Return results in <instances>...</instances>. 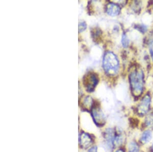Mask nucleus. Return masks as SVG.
<instances>
[{"label":"nucleus","mask_w":153,"mask_h":152,"mask_svg":"<svg viewBox=\"0 0 153 152\" xmlns=\"http://www.w3.org/2000/svg\"><path fill=\"white\" fill-rule=\"evenodd\" d=\"M146 123L148 126H153V115H150L147 117Z\"/></svg>","instance_id":"ddd939ff"},{"label":"nucleus","mask_w":153,"mask_h":152,"mask_svg":"<svg viewBox=\"0 0 153 152\" xmlns=\"http://www.w3.org/2000/svg\"><path fill=\"white\" fill-rule=\"evenodd\" d=\"M89 152H97V148H96V147H94V148H92L91 149H90V150L89 151Z\"/></svg>","instance_id":"2eb2a0df"},{"label":"nucleus","mask_w":153,"mask_h":152,"mask_svg":"<svg viewBox=\"0 0 153 152\" xmlns=\"http://www.w3.org/2000/svg\"><path fill=\"white\" fill-rule=\"evenodd\" d=\"M150 52L151 54L152 58L153 60V42L152 43V44L150 45Z\"/></svg>","instance_id":"4468645a"},{"label":"nucleus","mask_w":153,"mask_h":152,"mask_svg":"<svg viewBox=\"0 0 153 152\" xmlns=\"http://www.w3.org/2000/svg\"><path fill=\"white\" fill-rule=\"evenodd\" d=\"M152 152H153V145H152Z\"/></svg>","instance_id":"f3484780"},{"label":"nucleus","mask_w":153,"mask_h":152,"mask_svg":"<svg viewBox=\"0 0 153 152\" xmlns=\"http://www.w3.org/2000/svg\"><path fill=\"white\" fill-rule=\"evenodd\" d=\"M87 28V25L85 22H82L79 24V32H81L85 30Z\"/></svg>","instance_id":"f8f14e48"},{"label":"nucleus","mask_w":153,"mask_h":152,"mask_svg":"<svg viewBox=\"0 0 153 152\" xmlns=\"http://www.w3.org/2000/svg\"><path fill=\"white\" fill-rule=\"evenodd\" d=\"M80 145L83 148H87L91 144L92 140L91 137L85 133H82L79 138Z\"/></svg>","instance_id":"0eeeda50"},{"label":"nucleus","mask_w":153,"mask_h":152,"mask_svg":"<svg viewBox=\"0 0 153 152\" xmlns=\"http://www.w3.org/2000/svg\"><path fill=\"white\" fill-rule=\"evenodd\" d=\"M129 152H139V148L135 142H132L130 144Z\"/></svg>","instance_id":"9d476101"},{"label":"nucleus","mask_w":153,"mask_h":152,"mask_svg":"<svg viewBox=\"0 0 153 152\" xmlns=\"http://www.w3.org/2000/svg\"><path fill=\"white\" fill-rule=\"evenodd\" d=\"M120 7L116 4L109 3L106 6V12L111 16H116L120 12Z\"/></svg>","instance_id":"423d86ee"},{"label":"nucleus","mask_w":153,"mask_h":152,"mask_svg":"<svg viewBox=\"0 0 153 152\" xmlns=\"http://www.w3.org/2000/svg\"><path fill=\"white\" fill-rule=\"evenodd\" d=\"M99 82L97 75L94 73L86 74L83 77V84L86 89L88 92L94 91Z\"/></svg>","instance_id":"7ed1b4c3"},{"label":"nucleus","mask_w":153,"mask_h":152,"mask_svg":"<svg viewBox=\"0 0 153 152\" xmlns=\"http://www.w3.org/2000/svg\"><path fill=\"white\" fill-rule=\"evenodd\" d=\"M151 104V97L149 95H146L141 100L137 107V112L140 115H143L149 111Z\"/></svg>","instance_id":"20e7f679"},{"label":"nucleus","mask_w":153,"mask_h":152,"mask_svg":"<svg viewBox=\"0 0 153 152\" xmlns=\"http://www.w3.org/2000/svg\"><path fill=\"white\" fill-rule=\"evenodd\" d=\"M122 43L124 47H126L129 45V40L126 34H124L122 37Z\"/></svg>","instance_id":"9b49d317"},{"label":"nucleus","mask_w":153,"mask_h":152,"mask_svg":"<svg viewBox=\"0 0 153 152\" xmlns=\"http://www.w3.org/2000/svg\"><path fill=\"white\" fill-rule=\"evenodd\" d=\"M116 152H124L122 150H119L117 151Z\"/></svg>","instance_id":"dca6fc26"},{"label":"nucleus","mask_w":153,"mask_h":152,"mask_svg":"<svg viewBox=\"0 0 153 152\" xmlns=\"http://www.w3.org/2000/svg\"><path fill=\"white\" fill-rule=\"evenodd\" d=\"M152 137V134L150 131H146L143 133V135L141 137V142L143 144L148 143L151 140Z\"/></svg>","instance_id":"1a4fd4ad"},{"label":"nucleus","mask_w":153,"mask_h":152,"mask_svg":"<svg viewBox=\"0 0 153 152\" xmlns=\"http://www.w3.org/2000/svg\"><path fill=\"white\" fill-rule=\"evenodd\" d=\"M129 81L134 96L140 95L144 86V75L143 71L140 69H136L132 72L129 76Z\"/></svg>","instance_id":"f257e3e1"},{"label":"nucleus","mask_w":153,"mask_h":152,"mask_svg":"<svg viewBox=\"0 0 153 152\" xmlns=\"http://www.w3.org/2000/svg\"><path fill=\"white\" fill-rule=\"evenodd\" d=\"M105 139L107 143L110 148H113L115 145L116 137L111 129H108L105 134Z\"/></svg>","instance_id":"6e6552de"},{"label":"nucleus","mask_w":153,"mask_h":152,"mask_svg":"<svg viewBox=\"0 0 153 152\" xmlns=\"http://www.w3.org/2000/svg\"><path fill=\"white\" fill-rule=\"evenodd\" d=\"M92 115L94 121L97 124H99L100 126L104 124V116L99 109H93L92 110Z\"/></svg>","instance_id":"39448f33"},{"label":"nucleus","mask_w":153,"mask_h":152,"mask_svg":"<svg viewBox=\"0 0 153 152\" xmlns=\"http://www.w3.org/2000/svg\"><path fill=\"white\" fill-rule=\"evenodd\" d=\"M119 61L117 56L111 52H107L105 54L103 61L104 70L108 75H114L119 69Z\"/></svg>","instance_id":"f03ea898"}]
</instances>
